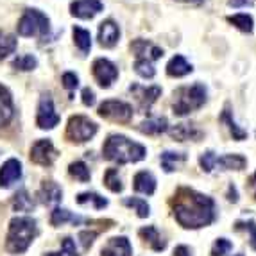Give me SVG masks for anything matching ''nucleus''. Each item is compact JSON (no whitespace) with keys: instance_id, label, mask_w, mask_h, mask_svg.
I'll list each match as a JSON object with an SVG mask.
<instances>
[{"instance_id":"f257e3e1","label":"nucleus","mask_w":256,"mask_h":256,"mask_svg":"<svg viewBox=\"0 0 256 256\" xmlns=\"http://www.w3.org/2000/svg\"><path fill=\"white\" fill-rule=\"evenodd\" d=\"M170 204L176 220L186 230H199L215 220L214 199L192 188H180Z\"/></svg>"},{"instance_id":"f03ea898","label":"nucleus","mask_w":256,"mask_h":256,"mask_svg":"<svg viewBox=\"0 0 256 256\" xmlns=\"http://www.w3.org/2000/svg\"><path fill=\"white\" fill-rule=\"evenodd\" d=\"M146 147L138 142L129 140L124 134H111L102 146V156L108 162L126 165V163H136L146 158Z\"/></svg>"},{"instance_id":"7ed1b4c3","label":"nucleus","mask_w":256,"mask_h":256,"mask_svg":"<svg viewBox=\"0 0 256 256\" xmlns=\"http://www.w3.org/2000/svg\"><path fill=\"white\" fill-rule=\"evenodd\" d=\"M38 235L36 220L30 217H14L9 222L6 249L11 254H24Z\"/></svg>"},{"instance_id":"20e7f679","label":"nucleus","mask_w":256,"mask_h":256,"mask_svg":"<svg viewBox=\"0 0 256 256\" xmlns=\"http://www.w3.org/2000/svg\"><path fill=\"white\" fill-rule=\"evenodd\" d=\"M206 97H208V90H206V86L201 84V82H196L192 86H183L180 90H176L174 104H172L174 115L178 116L190 115L192 111L204 106Z\"/></svg>"},{"instance_id":"39448f33","label":"nucleus","mask_w":256,"mask_h":256,"mask_svg":"<svg viewBox=\"0 0 256 256\" xmlns=\"http://www.w3.org/2000/svg\"><path fill=\"white\" fill-rule=\"evenodd\" d=\"M18 34L30 38V36H47L50 30V20L38 9H27L18 22Z\"/></svg>"},{"instance_id":"423d86ee","label":"nucleus","mask_w":256,"mask_h":256,"mask_svg":"<svg viewBox=\"0 0 256 256\" xmlns=\"http://www.w3.org/2000/svg\"><path fill=\"white\" fill-rule=\"evenodd\" d=\"M97 134V124L84 115L70 116L68 126H66V138L76 144H84L92 140Z\"/></svg>"},{"instance_id":"0eeeda50","label":"nucleus","mask_w":256,"mask_h":256,"mask_svg":"<svg viewBox=\"0 0 256 256\" xmlns=\"http://www.w3.org/2000/svg\"><path fill=\"white\" fill-rule=\"evenodd\" d=\"M98 115L102 118L120 122V124H128L132 120V108L128 102L122 100H104L98 106Z\"/></svg>"},{"instance_id":"6e6552de","label":"nucleus","mask_w":256,"mask_h":256,"mask_svg":"<svg viewBox=\"0 0 256 256\" xmlns=\"http://www.w3.org/2000/svg\"><path fill=\"white\" fill-rule=\"evenodd\" d=\"M60 115L56 113L54 102H52L50 95H42L38 106V115H36V126L40 129H54L60 124Z\"/></svg>"},{"instance_id":"1a4fd4ad","label":"nucleus","mask_w":256,"mask_h":256,"mask_svg":"<svg viewBox=\"0 0 256 256\" xmlns=\"http://www.w3.org/2000/svg\"><path fill=\"white\" fill-rule=\"evenodd\" d=\"M94 77L95 81L98 82V86L102 88H110L113 82L118 79V68L111 63L110 60H104V58H98L94 61Z\"/></svg>"},{"instance_id":"9d476101","label":"nucleus","mask_w":256,"mask_h":256,"mask_svg":"<svg viewBox=\"0 0 256 256\" xmlns=\"http://www.w3.org/2000/svg\"><path fill=\"white\" fill-rule=\"evenodd\" d=\"M58 158V150L50 140H38L30 147V162L42 166H50Z\"/></svg>"},{"instance_id":"9b49d317","label":"nucleus","mask_w":256,"mask_h":256,"mask_svg":"<svg viewBox=\"0 0 256 256\" xmlns=\"http://www.w3.org/2000/svg\"><path fill=\"white\" fill-rule=\"evenodd\" d=\"M131 94L136 97V102L138 108H140L144 113H149L150 106H152L158 97L162 95V88L160 86H140V84H132L131 88Z\"/></svg>"},{"instance_id":"f8f14e48","label":"nucleus","mask_w":256,"mask_h":256,"mask_svg":"<svg viewBox=\"0 0 256 256\" xmlns=\"http://www.w3.org/2000/svg\"><path fill=\"white\" fill-rule=\"evenodd\" d=\"M102 9H104V6L100 0H74L72 4H70V13H72V16L82 18V20L94 18L95 14H98Z\"/></svg>"},{"instance_id":"ddd939ff","label":"nucleus","mask_w":256,"mask_h":256,"mask_svg":"<svg viewBox=\"0 0 256 256\" xmlns=\"http://www.w3.org/2000/svg\"><path fill=\"white\" fill-rule=\"evenodd\" d=\"M22 178V163L16 158H11L4 162V165L0 166V186L2 188H11L16 181Z\"/></svg>"},{"instance_id":"4468645a","label":"nucleus","mask_w":256,"mask_h":256,"mask_svg":"<svg viewBox=\"0 0 256 256\" xmlns=\"http://www.w3.org/2000/svg\"><path fill=\"white\" fill-rule=\"evenodd\" d=\"M120 40V29L113 20H104L98 26V43L104 48H113Z\"/></svg>"},{"instance_id":"2eb2a0df","label":"nucleus","mask_w":256,"mask_h":256,"mask_svg":"<svg viewBox=\"0 0 256 256\" xmlns=\"http://www.w3.org/2000/svg\"><path fill=\"white\" fill-rule=\"evenodd\" d=\"M102 256H132V248L126 236H113L100 249Z\"/></svg>"},{"instance_id":"dca6fc26","label":"nucleus","mask_w":256,"mask_h":256,"mask_svg":"<svg viewBox=\"0 0 256 256\" xmlns=\"http://www.w3.org/2000/svg\"><path fill=\"white\" fill-rule=\"evenodd\" d=\"M131 48L136 56V60H149V61H154V60H160L163 56V50L156 45H152L150 42L147 40H136V42L131 43Z\"/></svg>"},{"instance_id":"f3484780","label":"nucleus","mask_w":256,"mask_h":256,"mask_svg":"<svg viewBox=\"0 0 256 256\" xmlns=\"http://www.w3.org/2000/svg\"><path fill=\"white\" fill-rule=\"evenodd\" d=\"M38 197L43 204L56 206L63 199V190H61L60 184L54 183V181H43L42 188H40V192H38Z\"/></svg>"},{"instance_id":"a211bd4d","label":"nucleus","mask_w":256,"mask_h":256,"mask_svg":"<svg viewBox=\"0 0 256 256\" xmlns=\"http://www.w3.org/2000/svg\"><path fill=\"white\" fill-rule=\"evenodd\" d=\"M170 136L176 142H186V140H199L202 136V131L197 129L194 124H178L168 129Z\"/></svg>"},{"instance_id":"6ab92c4d","label":"nucleus","mask_w":256,"mask_h":256,"mask_svg":"<svg viewBox=\"0 0 256 256\" xmlns=\"http://www.w3.org/2000/svg\"><path fill=\"white\" fill-rule=\"evenodd\" d=\"M132 186H134L136 192L146 194V196H152V194L156 192V178H154L150 172L142 170L134 176V180H132Z\"/></svg>"},{"instance_id":"aec40b11","label":"nucleus","mask_w":256,"mask_h":256,"mask_svg":"<svg viewBox=\"0 0 256 256\" xmlns=\"http://www.w3.org/2000/svg\"><path fill=\"white\" fill-rule=\"evenodd\" d=\"M14 108H13V98H11V94L6 86L0 84V128L6 126L9 120L13 118Z\"/></svg>"},{"instance_id":"412c9836","label":"nucleus","mask_w":256,"mask_h":256,"mask_svg":"<svg viewBox=\"0 0 256 256\" xmlns=\"http://www.w3.org/2000/svg\"><path fill=\"white\" fill-rule=\"evenodd\" d=\"M194 66L184 60L183 56H174L168 63H166V74L170 77H184L188 74H192Z\"/></svg>"},{"instance_id":"4be33fe9","label":"nucleus","mask_w":256,"mask_h":256,"mask_svg":"<svg viewBox=\"0 0 256 256\" xmlns=\"http://www.w3.org/2000/svg\"><path fill=\"white\" fill-rule=\"evenodd\" d=\"M138 235H140L142 238L146 240V244H149L150 249H154V251H163V249L166 248V242L162 238L160 231L156 230L154 226L142 228V230L138 231Z\"/></svg>"},{"instance_id":"5701e85b","label":"nucleus","mask_w":256,"mask_h":256,"mask_svg":"<svg viewBox=\"0 0 256 256\" xmlns=\"http://www.w3.org/2000/svg\"><path fill=\"white\" fill-rule=\"evenodd\" d=\"M66 222L77 226V224H82L84 218L77 217V215H74L72 212H68V210H64V208H54V212H52V215H50L52 226H64Z\"/></svg>"},{"instance_id":"b1692460","label":"nucleus","mask_w":256,"mask_h":256,"mask_svg":"<svg viewBox=\"0 0 256 256\" xmlns=\"http://www.w3.org/2000/svg\"><path fill=\"white\" fill-rule=\"evenodd\" d=\"M246 165H248V160L240 154H224L220 158L217 156V163H215V166H222L226 170H242L246 168Z\"/></svg>"},{"instance_id":"393cba45","label":"nucleus","mask_w":256,"mask_h":256,"mask_svg":"<svg viewBox=\"0 0 256 256\" xmlns=\"http://www.w3.org/2000/svg\"><path fill=\"white\" fill-rule=\"evenodd\" d=\"M140 131L146 132V134H162V132L168 131V120L165 116L149 118L140 124Z\"/></svg>"},{"instance_id":"a878e982","label":"nucleus","mask_w":256,"mask_h":256,"mask_svg":"<svg viewBox=\"0 0 256 256\" xmlns=\"http://www.w3.org/2000/svg\"><path fill=\"white\" fill-rule=\"evenodd\" d=\"M220 120L224 122V124H228V129L231 131V134H233V138H235L236 142H242V140L248 138V132L244 131V129L236 124L235 118H233V115H231L230 106L224 108V111H222V115H220Z\"/></svg>"},{"instance_id":"bb28decb","label":"nucleus","mask_w":256,"mask_h":256,"mask_svg":"<svg viewBox=\"0 0 256 256\" xmlns=\"http://www.w3.org/2000/svg\"><path fill=\"white\" fill-rule=\"evenodd\" d=\"M184 160H186V154L184 152H172V150H165V152L162 154L160 162H162V168L165 172H174L176 168H178V165L183 163Z\"/></svg>"},{"instance_id":"cd10ccee","label":"nucleus","mask_w":256,"mask_h":256,"mask_svg":"<svg viewBox=\"0 0 256 256\" xmlns=\"http://www.w3.org/2000/svg\"><path fill=\"white\" fill-rule=\"evenodd\" d=\"M74 42H76V47L81 50V54H88L92 48L90 30L82 29V27H74Z\"/></svg>"},{"instance_id":"c85d7f7f","label":"nucleus","mask_w":256,"mask_h":256,"mask_svg":"<svg viewBox=\"0 0 256 256\" xmlns=\"http://www.w3.org/2000/svg\"><path fill=\"white\" fill-rule=\"evenodd\" d=\"M16 47H18L16 36L9 34V32L0 29V60H4L9 54H13L16 50Z\"/></svg>"},{"instance_id":"c756f323","label":"nucleus","mask_w":256,"mask_h":256,"mask_svg":"<svg viewBox=\"0 0 256 256\" xmlns=\"http://www.w3.org/2000/svg\"><path fill=\"white\" fill-rule=\"evenodd\" d=\"M228 22L233 24L236 29H240L242 32H252V26H254V22H252V16L248 13H238V14H233V16H228Z\"/></svg>"},{"instance_id":"7c9ffc66","label":"nucleus","mask_w":256,"mask_h":256,"mask_svg":"<svg viewBox=\"0 0 256 256\" xmlns=\"http://www.w3.org/2000/svg\"><path fill=\"white\" fill-rule=\"evenodd\" d=\"M68 172H70V176H72L74 180L81 181V183H88V181H90V178H92L90 168L86 166L84 162H74V163H70Z\"/></svg>"},{"instance_id":"2f4dec72","label":"nucleus","mask_w":256,"mask_h":256,"mask_svg":"<svg viewBox=\"0 0 256 256\" xmlns=\"http://www.w3.org/2000/svg\"><path fill=\"white\" fill-rule=\"evenodd\" d=\"M34 208V201H32V197H29V194L26 190H20L16 192L13 199V210L14 212H30V210Z\"/></svg>"},{"instance_id":"473e14b6","label":"nucleus","mask_w":256,"mask_h":256,"mask_svg":"<svg viewBox=\"0 0 256 256\" xmlns=\"http://www.w3.org/2000/svg\"><path fill=\"white\" fill-rule=\"evenodd\" d=\"M77 202H79V204H94L97 210H102L108 206V199H104V197H100L95 192L79 194V196H77Z\"/></svg>"},{"instance_id":"72a5a7b5","label":"nucleus","mask_w":256,"mask_h":256,"mask_svg":"<svg viewBox=\"0 0 256 256\" xmlns=\"http://www.w3.org/2000/svg\"><path fill=\"white\" fill-rule=\"evenodd\" d=\"M126 206H131V208L136 210V214L140 218H146L150 215V206L147 204V201H144V199H138V197H126L124 201Z\"/></svg>"},{"instance_id":"f704fd0d","label":"nucleus","mask_w":256,"mask_h":256,"mask_svg":"<svg viewBox=\"0 0 256 256\" xmlns=\"http://www.w3.org/2000/svg\"><path fill=\"white\" fill-rule=\"evenodd\" d=\"M104 184L110 188L111 192H115V194L124 190V184H122V181H120L118 170H116V168H108V172L104 174Z\"/></svg>"},{"instance_id":"c9c22d12","label":"nucleus","mask_w":256,"mask_h":256,"mask_svg":"<svg viewBox=\"0 0 256 256\" xmlns=\"http://www.w3.org/2000/svg\"><path fill=\"white\" fill-rule=\"evenodd\" d=\"M13 66L16 70H22V72H30V70H34L36 66H38V60L30 54L20 56V58H16V60L13 61Z\"/></svg>"},{"instance_id":"e433bc0d","label":"nucleus","mask_w":256,"mask_h":256,"mask_svg":"<svg viewBox=\"0 0 256 256\" xmlns=\"http://www.w3.org/2000/svg\"><path fill=\"white\" fill-rule=\"evenodd\" d=\"M134 72L140 77H144V79H152V77L156 76L152 61H149V60H136V63H134Z\"/></svg>"},{"instance_id":"4c0bfd02","label":"nucleus","mask_w":256,"mask_h":256,"mask_svg":"<svg viewBox=\"0 0 256 256\" xmlns=\"http://www.w3.org/2000/svg\"><path fill=\"white\" fill-rule=\"evenodd\" d=\"M45 256H79L77 254V249H76V242H74L70 236L63 238L61 242V249L58 252H47Z\"/></svg>"},{"instance_id":"58836bf2","label":"nucleus","mask_w":256,"mask_h":256,"mask_svg":"<svg viewBox=\"0 0 256 256\" xmlns=\"http://www.w3.org/2000/svg\"><path fill=\"white\" fill-rule=\"evenodd\" d=\"M233 249V244L228 238H217L212 249V256H228Z\"/></svg>"},{"instance_id":"ea45409f","label":"nucleus","mask_w":256,"mask_h":256,"mask_svg":"<svg viewBox=\"0 0 256 256\" xmlns=\"http://www.w3.org/2000/svg\"><path fill=\"white\" fill-rule=\"evenodd\" d=\"M199 163H201V168L204 172H212L215 168V163H217V154L214 150H206V152L201 154Z\"/></svg>"},{"instance_id":"a19ab883","label":"nucleus","mask_w":256,"mask_h":256,"mask_svg":"<svg viewBox=\"0 0 256 256\" xmlns=\"http://www.w3.org/2000/svg\"><path fill=\"white\" fill-rule=\"evenodd\" d=\"M235 230H246L249 231V235H251V248L256 251V222L254 220H246V222H236L235 224Z\"/></svg>"},{"instance_id":"79ce46f5","label":"nucleus","mask_w":256,"mask_h":256,"mask_svg":"<svg viewBox=\"0 0 256 256\" xmlns=\"http://www.w3.org/2000/svg\"><path fill=\"white\" fill-rule=\"evenodd\" d=\"M61 81H63V86L66 90H76L77 86H79V77L76 76L74 72H64L63 77H61Z\"/></svg>"},{"instance_id":"37998d69","label":"nucleus","mask_w":256,"mask_h":256,"mask_svg":"<svg viewBox=\"0 0 256 256\" xmlns=\"http://www.w3.org/2000/svg\"><path fill=\"white\" fill-rule=\"evenodd\" d=\"M95 236H97V231H81L79 233V240H81V246L84 251L90 249V246L94 244Z\"/></svg>"},{"instance_id":"c03bdc74","label":"nucleus","mask_w":256,"mask_h":256,"mask_svg":"<svg viewBox=\"0 0 256 256\" xmlns=\"http://www.w3.org/2000/svg\"><path fill=\"white\" fill-rule=\"evenodd\" d=\"M81 95H82V104H84V106H94L95 104V94L90 90V88H84Z\"/></svg>"},{"instance_id":"a18cd8bd","label":"nucleus","mask_w":256,"mask_h":256,"mask_svg":"<svg viewBox=\"0 0 256 256\" xmlns=\"http://www.w3.org/2000/svg\"><path fill=\"white\" fill-rule=\"evenodd\" d=\"M228 199L231 202H238V194H236L235 184H230V188H228Z\"/></svg>"},{"instance_id":"49530a36","label":"nucleus","mask_w":256,"mask_h":256,"mask_svg":"<svg viewBox=\"0 0 256 256\" xmlns=\"http://www.w3.org/2000/svg\"><path fill=\"white\" fill-rule=\"evenodd\" d=\"M230 6H233V8H249V6H252V0H230Z\"/></svg>"},{"instance_id":"de8ad7c7","label":"nucleus","mask_w":256,"mask_h":256,"mask_svg":"<svg viewBox=\"0 0 256 256\" xmlns=\"http://www.w3.org/2000/svg\"><path fill=\"white\" fill-rule=\"evenodd\" d=\"M174 256H190V249L186 246H178L174 251Z\"/></svg>"},{"instance_id":"09e8293b","label":"nucleus","mask_w":256,"mask_h":256,"mask_svg":"<svg viewBox=\"0 0 256 256\" xmlns=\"http://www.w3.org/2000/svg\"><path fill=\"white\" fill-rule=\"evenodd\" d=\"M249 188H251L252 196H254V199H256V172H254V176H252L251 180H249Z\"/></svg>"},{"instance_id":"8fccbe9b","label":"nucleus","mask_w":256,"mask_h":256,"mask_svg":"<svg viewBox=\"0 0 256 256\" xmlns=\"http://www.w3.org/2000/svg\"><path fill=\"white\" fill-rule=\"evenodd\" d=\"M178 2H186V4H201L204 0H178Z\"/></svg>"},{"instance_id":"3c124183","label":"nucleus","mask_w":256,"mask_h":256,"mask_svg":"<svg viewBox=\"0 0 256 256\" xmlns=\"http://www.w3.org/2000/svg\"><path fill=\"white\" fill-rule=\"evenodd\" d=\"M235 256H244V254H235Z\"/></svg>"}]
</instances>
